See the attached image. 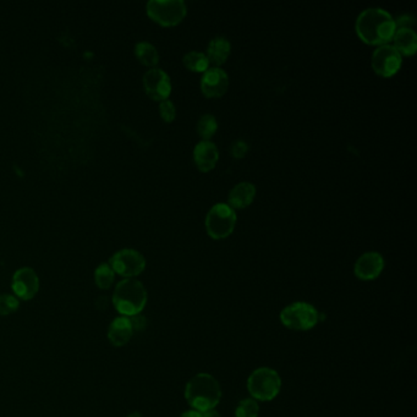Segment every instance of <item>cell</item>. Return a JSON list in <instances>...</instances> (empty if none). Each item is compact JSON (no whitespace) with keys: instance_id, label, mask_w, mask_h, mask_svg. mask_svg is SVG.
Here are the masks:
<instances>
[{"instance_id":"obj_4","label":"cell","mask_w":417,"mask_h":417,"mask_svg":"<svg viewBox=\"0 0 417 417\" xmlns=\"http://www.w3.org/2000/svg\"><path fill=\"white\" fill-rule=\"evenodd\" d=\"M248 394L256 402H272L282 389V378L271 367L256 368L248 378Z\"/></svg>"},{"instance_id":"obj_5","label":"cell","mask_w":417,"mask_h":417,"mask_svg":"<svg viewBox=\"0 0 417 417\" xmlns=\"http://www.w3.org/2000/svg\"><path fill=\"white\" fill-rule=\"evenodd\" d=\"M279 317L284 327L296 332L311 331L319 322V312L317 308L311 303L303 301H298L285 306Z\"/></svg>"},{"instance_id":"obj_2","label":"cell","mask_w":417,"mask_h":417,"mask_svg":"<svg viewBox=\"0 0 417 417\" xmlns=\"http://www.w3.org/2000/svg\"><path fill=\"white\" fill-rule=\"evenodd\" d=\"M185 399L192 410L209 411L218 407L222 400V387L212 374L197 373L190 378L185 387Z\"/></svg>"},{"instance_id":"obj_9","label":"cell","mask_w":417,"mask_h":417,"mask_svg":"<svg viewBox=\"0 0 417 417\" xmlns=\"http://www.w3.org/2000/svg\"><path fill=\"white\" fill-rule=\"evenodd\" d=\"M402 58L392 45H379L372 54V69L382 77H392L400 70Z\"/></svg>"},{"instance_id":"obj_18","label":"cell","mask_w":417,"mask_h":417,"mask_svg":"<svg viewBox=\"0 0 417 417\" xmlns=\"http://www.w3.org/2000/svg\"><path fill=\"white\" fill-rule=\"evenodd\" d=\"M394 48L400 53V55L411 56L417 50V35L412 29H397L393 36Z\"/></svg>"},{"instance_id":"obj_16","label":"cell","mask_w":417,"mask_h":417,"mask_svg":"<svg viewBox=\"0 0 417 417\" xmlns=\"http://www.w3.org/2000/svg\"><path fill=\"white\" fill-rule=\"evenodd\" d=\"M256 188L254 184L243 181L235 185L229 192L228 204L233 209H243L254 202Z\"/></svg>"},{"instance_id":"obj_24","label":"cell","mask_w":417,"mask_h":417,"mask_svg":"<svg viewBox=\"0 0 417 417\" xmlns=\"http://www.w3.org/2000/svg\"><path fill=\"white\" fill-rule=\"evenodd\" d=\"M20 306L19 298L10 294H0V316H9Z\"/></svg>"},{"instance_id":"obj_21","label":"cell","mask_w":417,"mask_h":417,"mask_svg":"<svg viewBox=\"0 0 417 417\" xmlns=\"http://www.w3.org/2000/svg\"><path fill=\"white\" fill-rule=\"evenodd\" d=\"M218 130V121L212 114H204L197 123V132L204 141H211Z\"/></svg>"},{"instance_id":"obj_14","label":"cell","mask_w":417,"mask_h":417,"mask_svg":"<svg viewBox=\"0 0 417 417\" xmlns=\"http://www.w3.org/2000/svg\"><path fill=\"white\" fill-rule=\"evenodd\" d=\"M195 163L201 172L207 173L214 169L215 164L218 163L219 151L212 141H201L196 144L194 149Z\"/></svg>"},{"instance_id":"obj_20","label":"cell","mask_w":417,"mask_h":417,"mask_svg":"<svg viewBox=\"0 0 417 417\" xmlns=\"http://www.w3.org/2000/svg\"><path fill=\"white\" fill-rule=\"evenodd\" d=\"M185 68L192 73H206L209 69V60L206 53L202 52H189L183 58Z\"/></svg>"},{"instance_id":"obj_17","label":"cell","mask_w":417,"mask_h":417,"mask_svg":"<svg viewBox=\"0 0 417 417\" xmlns=\"http://www.w3.org/2000/svg\"><path fill=\"white\" fill-rule=\"evenodd\" d=\"M230 52H232L230 42L225 37L218 36L209 42L206 55L208 58L209 64H213L214 68H219L228 60Z\"/></svg>"},{"instance_id":"obj_30","label":"cell","mask_w":417,"mask_h":417,"mask_svg":"<svg viewBox=\"0 0 417 417\" xmlns=\"http://www.w3.org/2000/svg\"><path fill=\"white\" fill-rule=\"evenodd\" d=\"M202 417H222V415L217 411V409H213L209 411L202 412Z\"/></svg>"},{"instance_id":"obj_23","label":"cell","mask_w":417,"mask_h":417,"mask_svg":"<svg viewBox=\"0 0 417 417\" xmlns=\"http://www.w3.org/2000/svg\"><path fill=\"white\" fill-rule=\"evenodd\" d=\"M259 405L252 397H245L235 409V417H259Z\"/></svg>"},{"instance_id":"obj_11","label":"cell","mask_w":417,"mask_h":417,"mask_svg":"<svg viewBox=\"0 0 417 417\" xmlns=\"http://www.w3.org/2000/svg\"><path fill=\"white\" fill-rule=\"evenodd\" d=\"M11 288L16 298L29 301L35 298L40 290V278L33 269L22 267L13 275Z\"/></svg>"},{"instance_id":"obj_15","label":"cell","mask_w":417,"mask_h":417,"mask_svg":"<svg viewBox=\"0 0 417 417\" xmlns=\"http://www.w3.org/2000/svg\"><path fill=\"white\" fill-rule=\"evenodd\" d=\"M134 335V331L131 327L129 317L119 316L114 318L108 327L107 337L110 344L116 348H121L129 343Z\"/></svg>"},{"instance_id":"obj_7","label":"cell","mask_w":417,"mask_h":417,"mask_svg":"<svg viewBox=\"0 0 417 417\" xmlns=\"http://www.w3.org/2000/svg\"><path fill=\"white\" fill-rule=\"evenodd\" d=\"M146 8L149 17L165 27L178 25L188 13L183 0H151Z\"/></svg>"},{"instance_id":"obj_10","label":"cell","mask_w":417,"mask_h":417,"mask_svg":"<svg viewBox=\"0 0 417 417\" xmlns=\"http://www.w3.org/2000/svg\"><path fill=\"white\" fill-rule=\"evenodd\" d=\"M146 93L154 100H165L172 93V81L169 75L158 68L149 69L144 76Z\"/></svg>"},{"instance_id":"obj_12","label":"cell","mask_w":417,"mask_h":417,"mask_svg":"<svg viewBox=\"0 0 417 417\" xmlns=\"http://www.w3.org/2000/svg\"><path fill=\"white\" fill-rule=\"evenodd\" d=\"M384 269V259L382 255L376 251L365 252L358 257L354 266V273L360 280H374Z\"/></svg>"},{"instance_id":"obj_19","label":"cell","mask_w":417,"mask_h":417,"mask_svg":"<svg viewBox=\"0 0 417 417\" xmlns=\"http://www.w3.org/2000/svg\"><path fill=\"white\" fill-rule=\"evenodd\" d=\"M135 54H136V58L146 66L154 68L156 65L158 64V50H156V47L149 42L144 40V42H139L137 45H135Z\"/></svg>"},{"instance_id":"obj_27","label":"cell","mask_w":417,"mask_h":417,"mask_svg":"<svg viewBox=\"0 0 417 417\" xmlns=\"http://www.w3.org/2000/svg\"><path fill=\"white\" fill-rule=\"evenodd\" d=\"M129 319L134 333L144 332V329L147 328V319H146V317L142 316L141 313L135 314V316H131V317H129Z\"/></svg>"},{"instance_id":"obj_6","label":"cell","mask_w":417,"mask_h":417,"mask_svg":"<svg viewBox=\"0 0 417 417\" xmlns=\"http://www.w3.org/2000/svg\"><path fill=\"white\" fill-rule=\"evenodd\" d=\"M236 220L235 209L228 204H214L206 217V230L211 238L222 240L233 234Z\"/></svg>"},{"instance_id":"obj_22","label":"cell","mask_w":417,"mask_h":417,"mask_svg":"<svg viewBox=\"0 0 417 417\" xmlns=\"http://www.w3.org/2000/svg\"><path fill=\"white\" fill-rule=\"evenodd\" d=\"M115 279V272L110 267L109 264H102L96 268V285L102 290H108L113 285Z\"/></svg>"},{"instance_id":"obj_29","label":"cell","mask_w":417,"mask_h":417,"mask_svg":"<svg viewBox=\"0 0 417 417\" xmlns=\"http://www.w3.org/2000/svg\"><path fill=\"white\" fill-rule=\"evenodd\" d=\"M179 417H202V412L196 411V410H188V411L183 412Z\"/></svg>"},{"instance_id":"obj_8","label":"cell","mask_w":417,"mask_h":417,"mask_svg":"<svg viewBox=\"0 0 417 417\" xmlns=\"http://www.w3.org/2000/svg\"><path fill=\"white\" fill-rule=\"evenodd\" d=\"M110 267L115 274L126 278H135L146 268V259L144 255L132 248H123L115 252L109 259Z\"/></svg>"},{"instance_id":"obj_3","label":"cell","mask_w":417,"mask_h":417,"mask_svg":"<svg viewBox=\"0 0 417 417\" xmlns=\"http://www.w3.org/2000/svg\"><path fill=\"white\" fill-rule=\"evenodd\" d=\"M147 298L149 295L144 284L137 279L126 278L116 284L112 303L121 316L131 317L144 311Z\"/></svg>"},{"instance_id":"obj_26","label":"cell","mask_w":417,"mask_h":417,"mask_svg":"<svg viewBox=\"0 0 417 417\" xmlns=\"http://www.w3.org/2000/svg\"><path fill=\"white\" fill-rule=\"evenodd\" d=\"M248 152V144L243 139H235L230 147V153L235 159L243 158Z\"/></svg>"},{"instance_id":"obj_25","label":"cell","mask_w":417,"mask_h":417,"mask_svg":"<svg viewBox=\"0 0 417 417\" xmlns=\"http://www.w3.org/2000/svg\"><path fill=\"white\" fill-rule=\"evenodd\" d=\"M159 113L164 121H167V123L174 121L175 115H176L174 103L169 100H162L159 105Z\"/></svg>"},{"instance_id":"obj_13","label":"cell","mask_w":417,"mask_h":417,"mask_svg":"<svg viewBox=\"0 0 417 417\" xmlns=\"http://www.w3.org/2000/svg\"><path fill=\"white\" fill-rule=\"evenodd\" d=\"M229 76L220 68H209L201 79V91L207 98H218L228 91Z\"/></svg>"},{"instance_id":"obj_28","label":"cell","mask_w":417,"mask_h":417,"mask_svg":"<svg viewBox=\"0 0 417 417\" xmlns=\"http://www.w3.org/2000/svg\"><path fill=\"white\" fill-rule=\"evenodd\" d=\"M109 306V298L108 296H100L96 300V308L98 310H105V308Z\"/></svg>"},{"instance_id":"obj_1","label":"cell","mask_w":417,"mask_h":417,"mask_svg":"<svg viewBox=\"0 0 417 417\" xmlns=\"http://www.w3.org/2000/svg\"><path fill=\"white\" fill-rule=\"evenodd\" d=\"M355 30L358 38L371 45H389L397 31L395 20L381 8H368L356 19Z\"/></svg>"},{"instance_id":"obj_31","label":"cell","mask_w":417,"mask_h":417,"mask_svg":"<svg viewBox=\"0 0 417 417\" xmlns=\"http://www.w3.org/2000/svg\"><path fill=\"white\" fill-rule=\"evenodd\" d=\"M126 417H142L141 416V414L139 412H131L130 415H128Z\"/></svg>"}]
</instances>
